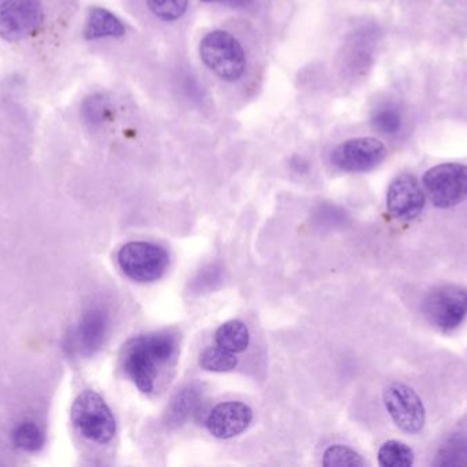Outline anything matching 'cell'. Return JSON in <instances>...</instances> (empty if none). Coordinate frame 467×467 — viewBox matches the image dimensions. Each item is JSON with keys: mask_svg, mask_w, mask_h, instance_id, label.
Listing matches in <instances>:
<instances>
[{"mask_svg": "<svg viewBox=\"0 0 467 467\" xmlns=\"http://www.w3.org/2000/svg\"><path fill=\"white\" fill-rule=\"evenodd\" d=\"M200 57L223 81H238L246 70V52L238 38L227 30L207 33L200 41Z\"/></svg>", "mask_w": 467, "mask_h": 467, "instance_id": "1", "label": "cell"}, {"mask_svg": "<svg viewBox=\"0 0 467 467\" xmlns=\"http://www.w3.org/2000/svg\"><path fill=\"white\" fill-rule=\"evenodd\" d=\"M71 419L78 432L93 443H109L117 433L111 409L93 391H84L74 400Z\"/></svg>", "mask_w": 467, "mask_h": 467, "instance_id": "2", "label": "cell"}, {"mask_svg": "<svg viewBox=\"0 0 467 467\" xmlns=\"http://www.w3.org/2000/svg\"><path fill=\"white\" fill-rule=\"evenodd\" d=\"M120 271L136 282L161 279L170 265L169 252L158 244L130 241L118 252Z\"/></svg>", "mask_w": 467, "mask_h": 467, "instance_id": "3", "label": "cell"}, {"mask_svg": "<svg viewBox=\"0 0 467 467\" xmlns=\"http://www.w3.org/2000/svg\"><path fill=\"white\" fill-rule=\"evenodd\" d=\"M425 194L439 208L460 205L467 197V166L441 164L428 170L422 178Z\"/></svg>", "mask_w": 467, "mask_h": 467, "instance_id": "4", "label": "cell"}, {"mask_svg": "<svg viewBox=\"0 0 467 467\" xmlns=\"http://www.w3.org/2000/svg\"><path fill=\"white\" fill-rule=\"evenodd\" d=\"M44 16L41 0H0V38L25 40L43 27Z\"/></svg>", "mask_w": 467, "mask_h": 467, "instance_id": "5", "label": "cell"}, {"mask_svg": "<svg viewBox=\"0 0 467 467\" xmlns=\"http://www.w3.org/2000/svg\"><path fill=\"white\" fill-rule=\"evenodd\" d=\"M425 317L443 331H452L467 315V291L458 285H444L430 293L424 303Z\"/></svg>", "mask_w": 467, "mask_h": 467, "instance_id": "6", "label": "cell"}, {"mask_svg": "<svg viewBox=\"0 0 467 467\" xmlns=\"http://www.w3.org/2000/svg\"><path fill=\"white\" fill-rule=\"evenodd\" d=\"M387 147L375 137H356L340 143L331 155L332 164L343 172L362 173L383 164Z\"/></svg>", "mask_w": 467, "mask_h": 467, "instance_id": "7", "label": "cell"}, {"mask_svg": "<svg viewBox=\"0 0 467 467\" xmlns=\"http://www.w3.org/2000/svg\"><path fill=\"white\" fill-rule=\"evenodd\" d=\"M384 405L392 421L409 435L419 433L425 425V409L419 395L405 384H391L384 392Z\"/></svg>", "mask_w": 467, "mask_h": 467, "instance_id": "8", "label": "cell"}, {"mask_svg": "<svg viewBox=\"0 0 467 467\" xmlns=\"http://www.w3.org/2000/svg\"><path fill=\"white\" fill-rule=\"evenodd\" d=\"M123 369L131 378L137 388L144 394H150L155 389L158 377L159 361L148 347L144 336L131 340L123 353Z\"/></svg>", "mask_w": 467, "mask_h": 467, "instance_id": "9", "label": "cell"}, {"mask_svg": "<svg viewBox=\"0 0 467 467\" xmlns=\"http://www.w3.org/2000/svg\"><path fill=\"white\" fill-rule=\"evenodd\" d=\"M425 194L411 175H400L387 192V208L394 218L410 221L424 210Z\"/></svg>", "mask_w": 467, "mask_h": 467, "instance_id": "10", "label": "cell"}, {"mask_svg": "<svg viewBox=\"0 0 467 467\" xmlns=\"http://www.w3.org/2000/svg\"><path fill=\"white\" fill-rule=\"evenodd\" d=\"M253 419V411L246 403L224 402L213 409L208 416V432L213 438L227 440L247 430Z\"/></svg>", "mask_w": 467, "mask_h": 467, "instance_id": "11", "label": "cell"}, {"mask_svg": "<svg viewBox=\"0 0 467 467\" xmlns=\"http://www.w3.org/2000/svg\"><path fill=\"white\" fill-rule=\"evenodd\" d=\"M109 314L101 307H92L79 321L74 334V348L81 356H93L100 350L109 332Z\"/></svg>", "mask_w": 467, "mask_h": 467, "instance_id": "12", "label": "cell"}, {"mask_svg": "<svg viewBox=\"0 0 467 467\" xmlns=\"http://www.w3.org/2000/svg\"><path fill=\"white\" fill-rule=\"evenodd\" d=\"M126 33L125 25L111 11L106 8L95 7L88 14L85 25L84 37L87 40H99V38L122 37Z\"/></svg>", "mask_w": 467, "mask_h": 467, "instance_id": "13", "label": "cell"}, {"mask_svg": "<svg viewBox=\"0 0 467 467\" xmlns=\"http://www.w3.org/2000/svg\"><path fill=\"white\" fill-rule=\"evenodd\" d=\"M200 402H202V395H200L199 389L193 388V387L181 389L170 402L166 414L169 425L178 427V425L188 421L193 416L194 411L199 409Z\"/></svg>", "mask_w": 467, "mask_h": 467, "instance_id": "14", "label": "cell"}, {"mask_svg": "<svg viewBox=\"0 0 467 467\" xmlns=\"http://www.w3.org/2000/svg\"><path fill=\"white\" fill-rule=\"evenodd\" d=\"M216 345L234 354L244 353L250 343L249 329L242 321H227L216 331Z\"/></svg>", "mask_w": 467, "mask_h": 467, "instance_id": "15", "label": "cell"}, {"mask_svg": "<svg viewBox=\"0 0 467 467\" xmlns=\"http://www.w3.org/2000/svg\"><path fill=\"white\" fill-rule=\"evenodd\" d=\"M236 365H238V359H236L235 354L221 347V345L207 348L200 356V366L207 370V372H232V370L235 369Z\"/></svg>", "mask_w": 467, "mask_h": 467, "instance_id": "16", "label": "cell"}, {"mask_svg": "<svg viewBox=\"0 0 467 467\" xmlns=\"http://www.w3.org/2000/svg\"><path fill=\"white\" fill-rule=\"evenodd\" d=\"M413 462L414 454L410 447L400 441H386L379 450V463L383 467H409Z\"/></svg>", "mask_w": 467, "mask_h": 467, "instance_id": "17", "label": "cell"}, {"mask_svg": "<svg viewBox=\"0 0 467 467\" xmlns=\"http://www.w3.org/2000/svg\"><path fill=\"white\" fill-rule=\"evenodd\" d=\"M144 339L161 365L171 361L172 356L177 353L178 339L171 332H153V334H145Z\"/></svg>", "mask_w": 467, "mask_h": 467, "instance_id": "18", "label": "cell"}, {"mask_svg": "<svg viewBox=\"0 0 467 467\" xmlns=\"http://www.w3.org/2000/svg\"><path fill=\"white\" fill-rule=\"evenodd\" d=\"M13 441L22 451L37 452L43 449L44 435L37 425L33 422H24L14 430Z\"/></svg>", "mask_w": 467, "mask_h": 467, "instance_id": "19", "label": "cell"}, {"mask_svg": "<svg viewBox=\"0 0 467 467\" xmlns=\"http://www.w3.org/2000/svg\"><path fill=\"white\" fill-rule=\"evenodd\" d=\"M370 123L380 133L395 134L402 128V115L395 107L381 106L373 111Z\"/></svg>", "mask_w": 467, "mask_h": 467, "instance_id": "20", "label": "cell"}, {"mask_svg": "<svg viewBox=\"0 0 467 467\" xmlns=\"http://www.w3.org/2000/svg\"><path fill=\"white\" fill-rule=\"evenodd\" d=\"M150 13L164 22H174L185 16L189 0H147Z\"/></svg>", "mask_w": 467, "mask_h": 467, "instance_id": "21", "label": "cell"}, {"mask_svg": "<svg viewBox=\"0 0 467 467\" xmlns=\"http://www.w3.org/2000/svg\"><path fill=\"white\" fill-rule=\"evenodd\" d=\"M323 466L326 467H359L365 466L358 452L351 450L350 447L337 446L329 447L323 455Z\"/></svg>", "mask_w": 467, "mask_h": 467, "instance_id": "22", "label": "cell"}, {"mask_svg": "<svg viewBox=\"0 0 467 467\" xmlns=\"http://www.w3.org/2000/svg\"><path fill=\"white\" fill-rule=\"evenodd\" d=\"M111 106L103 95H92L85 99L84 117L92 125H101L111 117Z\"/></svg>", "mask_w": 467, "mask_h": 467, "instance_id": "23", "label": "cell"}, {"mask_svg": "<svg viewBox=\"0 0 467 467\" xmlns=\"http://www.w3.org/2000/svg\"><path fill=\"white\" fill-rule=\"evenodd\" d=\"M441 461L439 465L461 466L467 465V443L466 441L457 439V440L450 441L439 455Z\"/></svg>", "mask_w": 467, "mask_h": 467, "instance_id": "24", "label": "cell"}, {"mask_svg": "<svg viewBox=\"0 0 467 467\" xmlns=\"http://www.w3.org/2000/svg\"><path fill=\"white\" fill-rule=\"evenodd\" d=\"M204 3H215V2H223V0H202Z\"/></svg>", "mask_w": 467, "mask_h": 467, "instance_id": "25", "label": "cell"}]
</instances>
